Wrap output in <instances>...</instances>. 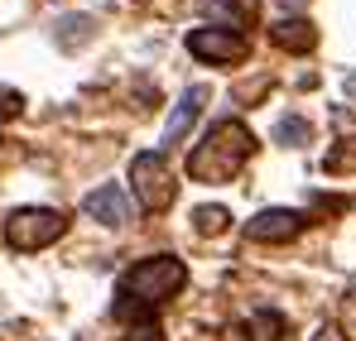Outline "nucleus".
I'll use <instances>...</instances> for the list:
<instances>
[{"label": "nucleus", "instance_id": "f257e3e1", "mask_svg": "<svg viewBox=\"0 0 356 341\" xmlns=\"http://www.w3.org/2000/svg\"><path fill=\"white\" fill-rule=\"evenodd\" d=\"M250 149H255L250 130H245L241 120H222V125H212L207 140L188 154V173H193L197 183H232V173L250 159Z\"/></svg>", "mask_w": 356, "mask_h": 341}, {"label": "nucleus", "instance_id": "f03ea898", "mask_svg": "<svg viewBox=\"0 0 356 341\" xmlns=\"http://www.w3.org/2000/svg\"><path fill=\"white\" fill-rule=\"evenodd\" d=\"M183 284H188V265L174 260V255L140 260V265L125 274V293H130V298H145V303H164V298H174Z\"/></svg>", "mask_w": 356, "mask_h": 341}, {"label": "nucleus", "instance_id": "7ed1b4c3", "mask_svg": "<svg viewBox=\"0 0 356 341\" xmlns=\"http://www.w3.org/2000/svg\"><path fill=\"white\" fill-rule=\"evenodd\" d=\"M63 231H67V217L54 212V207H24L5 222V240L15 250H39V245H54Z\"/></svg>", "mask_w": 356, "mask_h": 341}, {"label": "nucleus", "instance_id": "20e7f679", "mask_svg": "<svg viewBox=\"0 0 356 341\" xmlns=\"http://www.w3.org/2000/svg\"><path fill=\"white\" fill-rule=\"evenodd\" d=\"M130 188H135V197H140L145 212H169L174 207V192H178L174 173H169V164L159 154H140L130 164Z\"/></svg>", "mask_w": 356, "mask_h": 341}, {"label": "nucleus", "instance_id": "39448f33", "mask_svg": "<svg viewBox=\"0 0 356 341\" xmlns=\"http://www.w3.org/2000/svg\"><path fill=\"white\" fill-rule=\"evenodd\" d=\"M188 53L202 58V63H241L245 58V39L232 34V29H193L188 34Z\"/></svg>", "mask_w": 356, "mask_h": 341}, {"label": "nucleus", "instance_id": "423d86ee", "mask_svg": "<svg viewBox=\"0 0 356 341\" xmlns=\"http://www.w3.org/2000/svg\"><path fill=\"white\" fill-rule=\"evenodd\" d=\"M202 101H207V87H188L183 97H178L174 115H169V125H164V135H159V149H178V140L193 130V120L202 115Z\"/></svg>", "mask_w": 356, "mask_h": 341}, {"label": "nucleus", "instance_id": "0eeeda50", "mask_svg": "<svg viewBox=\"0 0 356 341\" xmlns=\"http://www.w3.org/2000/svg\"><path fill=\"white\" fill-rule=\"evenodd\" d=\"M82 207H87V217H97V222H106V226H125V222H130V202H125V192H120L116 183L87 192Z\"/></svg>", "mask_w": 356, "mask_h": 341}, {"label": "nucleus", "instance_id": "6e6552de", "mask_svg": "<svg viewBox=\"0 0 356 341\" xmlns=\"http://www.w3.org/2000/svg\"><path fill=\"white\" fill-rule=\"evenodd\" d=\"M245 231H250L255 240H294L298 231H303V217L289 212V207H270V212H260Z\"/></svg>", "mask_w": 356, "mask_h": 341}, {"label": "nucleus", "instance_id": "1a4fd4ad", "mask_svg": "<svg viewBox=\"0 0 356 341\" xmlns=\"http://www.w3.org/2000/svg\"><path fill=\"white\" fill-rule=\"evenodd\" d=\"M270 39H275L280 49H289V53H308V49L318 44L313 24H303V19H280V24L270 29Z\"/></svg>", "mask_w": 356, "mask_h": 341}, {"label": "nucleus", "instance_id": "9d476101", "mask_svg": "<svg viewBox=\"0 0 356 341\" xmlns=\"http://www.w3.org/2000/svg\"><path fill=\"white\" fill-rule=\"evenodd\" d=\"M227 222H232V212H227V207H197V212H193V226H197V235H217Z\"/></svg>", "mask_w": 356, "mask_h": 341}, {"label": "nucleus", "instance_id": "9b49d317", "mask_svg": "<svg viewBox=\"0 0 356 341\" xmlns=\"http://www.w3.org/2000/svg\"><path fill=\"white\" fill-rule=\"evenodd\" d=\"M250 332H255V341H280L284 337V317L280 313H255L250 317Z\"/></svg>", "mask_w": 356, "mask_h": 341}, {"label": "nucleus", "instance_id": "f8f14e48", "mask_svg": "<svg viewBox=\"0 0 356 341\" xmlns=\"http://www.w3.org/2000/svg\"><path fill=\"white\" fill-rule=\"evenodd\" d=\"M275 140H280V144H303V140H308V120H298V115H284V120L275 125Z\"/></svg>", "mask_w": 356, "mask_h": 341}, {"label": "nucleus", "instance_id": "ddd939ff", "mask_svg": "<svg viewBox=\"0 0 356 341\" xmlns=\"http://www.w3.org/2000/svg\"><path fill=\"white\" fill-rule=\"evenodd\" d=\"M19 111H24L19 92H15V87H0V120H15Z\"/></svg>", "mask_w": 356, "mask_h": 341}, {"label": "nucleus", "instance_id": "4468645a", "mask_svg": "<svg viewBox=\"0 0 356 341\" xmlns=\"http://www.w3.org/2000/svg\"><path fill=\"white\" fill-rule=\"evenodd\" d=\"M125 341H159V332H154V327H140V332H130Z\"/></svg>", "mask_w": 356, "mask_h": 341}, {"label": "nucleus", "instance_id": "2eb2a0df", "mask_svg": "<svg viewBox=\"0 0 356 341\" xmlns=\"http://www.w3.org/2000/svg\"><path fill=\"white\" fill-rule=\"evenodd\" d=\"M318 341H347V337H342L337 327H323V332H318Z\"/></svg>", "mask_w": 356, "mask_h": 341}, {"label": "nucleus", "instance_id": "dca6fc26", "mask_svg": "<svg viewBox=\"0 0 356 341\" xmlns=\"http://www.w3.org/2000/svg\"><path fill=\"white\" fill-rule=\"evenodd\" d=\"M280 5H284V10H303L308 0H280Z\"/></svg>", "mask_w": 356, "mask_h": 341}]
</instances>
